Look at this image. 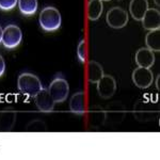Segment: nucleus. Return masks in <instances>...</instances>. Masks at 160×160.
<instances>
[{
    "instance_id": "f257e3e1",
    "label": "nucleus",
    "mask_w": 160,
    "mask_h": 160,
    "mask_svg": "<svg viewBox=\"0 0 160 160\" xmlns=\"http://www.w3.org/2000/svg\"><path fill=\"white\" fill-rule=\"evenodd\" d=\"M158 105L145 97L138 100L133 107V115L139 122H152L158 118Z\"/></svg>"
},
{
    "instance_id": "f03ea898",
    "label": "nucleus",
    "mask_w": 160,
    "mask_h": 160,
    "mask_svg": "<svg viewBox=\"0 0 160 160\" xmlns=\"http://www.w3.org/2000/svg\"><path fill=\"white\" fill-rule=\"evenodd\" d=\"M38 22H40V26L43 30L47 31V32L56 31L61 27V14L56 8L46 7L41 11Z\"/></svg>"
},
{
    "instance_id": "7ed1b4c3",
    "label": "nucleus",
    "mask_w": 160,
    "mask_h": 160,
    "mask_svg": "<svg viewBox=\"0 0 160 160\" xmlns=\"http://www.w3.org/2000/svg\"><path fill=\"white\" fill-rule=\"evenodd\" d=\"M126 115V109L121 102H113L105 108V126L114 127L120 125Z\"/></svg>"
},
{
    "instance_id": "20e7f679",
    "label": "nucleus",
    "mask_w": 160,
    "mask_h": 160,
    "mask_svg": "<svg viewBox=\"0 0 160 160\" xmlns=\"http://www.w3.org/2000/svg\"><path fill=\"white\" fill-rule=\"evenodd\" d=\"M17 88L22 94L27 96H34L42 89L41 80L31 73H22L17 79Z\"/></svg>"
},
{
    "instance_id": "39448f33",
    "label": "nucleus",
    "mask_w": 160,
    "mask_h": 160,
    "mask_svg": "<svg viewBox=\"0 0 160 160\" xmlns=\"http://www.w3.org/2000/svg\"><path fill=\"white\" fill-rule=\"evenodd\" d=\"M106 22L113 29H122L128 22V13L120 7L110 9L106 15Z\"/></svg>"
},
{
    "instance_id": "423d86ee",
    "label": "nucleus",
    "mask_w": 160,
    "mask_h": 160,
    "mask_svg": "<svg viewBox=\"0 0 160 160\" xmlns=\"http://www.w3.org/2000/svg\"><path fill=\"white\" fill-rule=\"evenodd\" d=\"M22 33L18 26L16 25H9L3 29L2 33V41L1 43L8 49H13L17 47L22 42Z\"/></svg>"
},
{
    "instance_id": "0eeeda50",
    "label": "nucleus",
    "mask_w": 160,
    "mask_h": 160,
    "mask_svg": "<svg viewBox=\"0 0 160 160\" xmlns=\"http://www.w3.org/2000/svg\"><path fill=\"white\" fill-rule=\"evenodd\" d=\"M49 94L51 95L55 102H63L68 98L69 93V86L68 82L63 78H56L52 80L48 88Z\"/></svg>"
},
{
    "instance_id": "6e6552de",
    "label": "nucleus",
    "mask_w": 160,
    "mask_h": 160,
    "mask_svg": "<svg viewBox=\"0 0 160 160\" xmlns=\"http://www.w3.org/2000/svg\"><path fill=\"white\" fill-rule=\"evenodd\" d=\"M132 81L140 89H148L152 86L154 81V74L149 68H137L132 72Z\"/></svg>"
},
{
    "instance_id": "1a4fd4ad",
    "label": "nucleus",
    "mask_w": 160,
    "mask_h": 160,
    "mask_svg": "<svg viewBox=\"0 0 160 160\" xmlns=\"http://www.w3.org/2000/svg\"><path fill=\"white\" fill-rule=\"evenodd\" d=\"M33 97H34V102L37 105L38 109L42 111V112L48 113L55 109L56 102L49 94L48 89H43L42 88Z\"/></svg>"
},
{
    "instance_id": "9d476101",
    "label": "nucleus",
    "mask_w": 160,
    "mask_h": 160,
    "mask_svg": "<svg viewBox=\"0 0 160 160\" xmlns=\"http://www.w3.org/2000/svg\"><path fill=\"white\" fill-rule=\"evenodd\" d=\"M97 92L102 98L108 99L114 95L117 90V82L115 79L110 75H104L102 79L97 82Z\"/></svg>"
},
{
    "instance_id": "9b49d317",
    "label": "nucleus",
    "mask_w": 160,
    "mask_h": 160,
    "mask_svg": "<svg viewBox=\"0 0 160 160\" xmlns=\"http://www.w3.org/2000/svg\"><path fill=\"white\" fill-rule=\"evenodd\" d=\"M143 28L146 30H155L160 28V12L157 9H148L141 19Z\"/></svg>"
},
{
    "instance_id": "f8f14e48",
    "label": "nucleus",
    "mask_w": 160,
    "mask_h": 160,
    "mask_svg": "<svg viewBox=\"0 0 160 160\" xmlns=\"http://www.w3.org/2000/svg\"><path fill=\"white\" fill-rule=\"evenodd\" d=\"M136 63L139 68H151L155 64L154 51L148 49V47H142L136 52Z\"/></svg>"
},
{
    "instance_id": "ddd939ff",
    "label": "nucleus",
    "mask_w": 160,
    "mask_h": 160,
    "mask_svg": "<svg viewBox=\"0 0 160 160\" xmlns=\"http://www.w3.org/2000/svg\"><path fill=\"white\" fill-rule=\"evenodd\" d=\"M148 9V0H131L129 3V12L133 19L141 20Z\"/></svg>"
},
{
    "instance_id": "4468645a",
    "label": "nucleus",
    "mask_w": 160,
    "mask_h": 160,
    "mask_svg": "<svg viewBox=\"0 0 160 160\" xmlns=\"http://www.w3.org/2000/svg\"><path fill=\"white\" fill-rule=\"evenodd\" d=\"M17 114L14 110L7 109L0 113V131H10L16 122Z\"/></svg>"
},
{
    "instance_id": "2eb2a0df",
    "label": "nucleus",
    "mask_w": 160,
    "mask_h": 160,
    "mask_svg": "<svg viewBox=\"0 0 160 160\" xmlns=\"http://www.w3.org/2000/svg\"><path fill=\"white\" fill-rule=\"evenodd\" d=\"M86 97L83 92H77L69 99V110L75 114H83L86 112Z\"/></svg>"
},
{
    "instance_id": "dca6fc26",
    "label": "nucleus",
    "mask_w": 160,
    "mask_h": 160,
    "mask_svg": "<svg viewBox=\"0 0 160 160\" xmlns=\"http://www.w3.org/2000/svg\"><path fill=\"white\" fill-rule=\"evenodd\" d=\"M104 75V68L98 62H89V64H88V78L91 83H97Z\"/></svg>"
},
{
    "instance_id": "f3484780",
    "label": "nucleus",
    "mask_w": 160,
    "mask_h": 160,
    "mask_svg": "<svg viewBox=\"0 0 160 160\" xmlns=\"http://www.w3.org/2000/svg\"><path fill=\"white\" fill-rule=\"evenodd\" d=\"M146 47L154 52L160 51V30L155 29L151 30L145 37Z\"/></svg>"
},
{
    "instance_id": "a211bd4d",
    "label": "nucleus",
    "mask_w": 160,
    "mask_h": 160,
    "mask_svg": "<svg viewBox=\"0 0 160 160\" xmlns=\"http://www.w3.org/2000/svg\"><path fill=\"white\" fill-rule=\"evenodd\" d=\"M104 4L102 0H90L88 3V17L90 20H97L102 16Z\"/></svg>"
},
{
    "instance_id": "6ab92c4d",
    "label": "nucleus",
    "mask_w": 160,
    "mask_h": 160,
    "mask_svg": "<svg viewBox=\"0 0 160 160\" xmlns=\"http://www.w3.org/2000/svg\"><path fill=\"white\" fill-rule=\"evenodd\" d=\"M90 117H91V122L92 126L94 128H98L100 126H104L105 124V109H102V107H94L91 110L90 113Z\"/></svg>"
},
{
    "instance_id": "aec40b11",
    "label": "nucleus",
    "mask_w": 160,
    "mask_h": 160,
    "mask_svg": "<svg viewBox=\"0 0 160 160\" xmlns=\"http://www.w3.org/2000/svg\"><path fill=\"white\" fill-rule=\"evenodd\" d=\"M18 8L22 14L33 15L38 11V0H18Z\"/></svg>"
},
{
    "instance_id": "412c9836",
    "label": "nucleus",
    "mask_w": 160,
    "mask_h": 160,
    "mask_svg": "<svg viewBox=\"0 0 160 160\" xmlns=\"http://www.w3.org/2000/svg\"><path fill=\"white\" fill-rule=\"evenodd\" d=\"M47 129L45 122H43L42 120H33L26 126L25 130L26 131H31V132H37V131H45Z\"/></svg>"
},
{
    "instance_id": "4be33fe9",
    "label": "nucleus",
    "mask_w": 160,
    "mask_h": 160,
    "mask_svg": "<svg viewBox=\"0 0 160 160\" xmlns=\"http://www.w3.org/2000/svg\"><path fill=\"white\" fill-rule=\"evenodd\" d=\"M77 56L81 62H86L87 60V42L86 40H81L77 46Z\"/></svg>"
},
{
    "instance_id": "5701e85b",
    "label": "nucleus",
    "mask_w": 160,
    "mask_h": 160,
    "mask_svg": "<svg viewBox=\"0 0 160 160\" xmlns=\"http://www.w3.org/2000/svg\"><path fill=\"white\" fill-rule=\"evenodd\" d=\"M18 3V0H0V10L11 11Z\"/></svg>"
},
{
    "instance_id": "b1692460",
    "label": "nucleus",
    "mask_w": 160,
    "mask_h": 160,
    "mask_svg": "<svg viewBox=\"0 0 160 160\" xmlns=\"http://www.w3.org/2000/svg\"><path fill=\"white\" fill-rule=\"evenodd\" d=\"M4 71H6V62H4L3 58L0 56V77L4 74Z\"/></svg>"
},
{
    "instance_id": "393cba45",
    "label": "nucleus",
    "mask_w": 160,
    "mask_h": 160,
    "mask_svg": "<svg viewBox=\"0 0 160 160\" xmlns=\"http://www.w3.org/2000/svg\"><path fill=\"white\" fill-rule=\"evenodd\" d=\"M2 33H3V29H2L1 26H0V43H1V41H2Z\"/></svg>"
},
{
    "instance_id": "a878e982",
    "label": "nucleus",
    "mask_w": 160,
    "mask_h": 160,
    "mask_svg": "<svg viewBox=\"0 0 160 160\" xmlns=\"http://www.w3.org/2000/svg\"><path fill=\"white\" fill-rule=\"evenodd\" d=\"M159 76H157V81H156V87H157V89H159Z\"/></svg>"
},
{
    "instance_id": "bb28decb",
    "label": "nucleus",
    "mask_w": 160,
    "mask_h": 160,
    "mask_svg": "<svg viewBox=\"0 0 160 160\" xmlns=\"http://www.w3.org/2000/svg\"><path fill=\"white\" fill-rule=\"evenodd\" d=\"M154 2L156 3V6H157V7H159V6H160V0H154Z\"/></svg>"
},
{
    "instance_id": "cd10ccee",
    "label": "nucleus",
    "mask_w": 160,
    "mask_h": 160,
    "mask_svg": "<svg viewBox=\"0 0 160 160\" xmlns=\"http://www.w3.org/2000/svg\"><path fill=\"white\" fill-rule=\"evenodd\" d=\"M102 1H110V0H102Z\"/></svg>"
}]
</instances>
